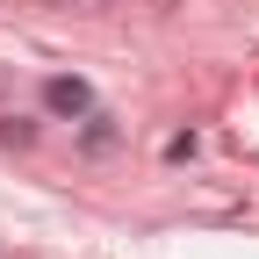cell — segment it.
Masks as SVG:
<instances>
[{"mask_svg": "<svg viewBox=\"0 0 259 259\" xmlns=\"http://www.w3.org/2000/svg\"><path fill=\"white\" fill-rule=\"evenodd\" d=\"M44 101H51L58 115H87V108H94V94H87L79 79H44Z\"/></svg>", "mask_w": 259, "mask_h": 259, "instance_id": "1", "label": "cell"}]
</instances>
